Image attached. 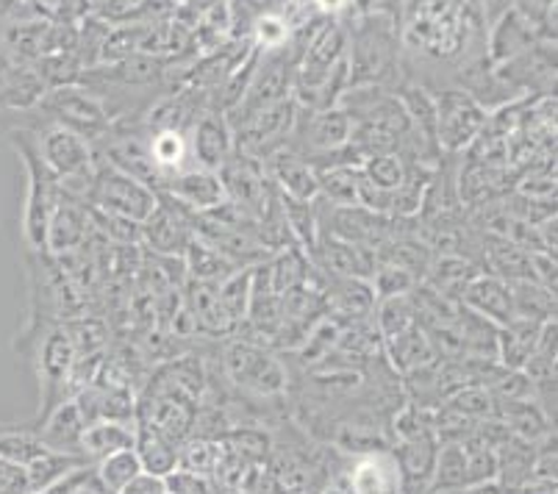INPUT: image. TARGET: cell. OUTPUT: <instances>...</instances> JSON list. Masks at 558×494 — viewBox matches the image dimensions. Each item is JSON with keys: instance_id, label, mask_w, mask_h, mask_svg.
<instances>
[{"instance_id": "obj_1", "label": "cell", "mask_w": 558, "mask_h": 494, "mask_svg": "<svg viewBox=\"0 0 558 494\" xmlns=\"http://www.w3.org/2000/svg\"><path fill=\"white\" fill-rule=\"evenodd\" d=\"M481 0H411L405 14V43L434 59H453L486 28Z\"/></svg>"}, {"instance_id": "obj_2", "label": "cell", "mask_w": 558, "mask_h": 494, "mask_svg": "<svg viewBox=\"0 0 558 494\" xmlns=\"http://www.w3.org/2000/svg\"><path fill=\"white\" fill-rule=\"evenodd\" d=\"M398 20L387 12L359 14L356 25L348 28V89L380 86L392 79L400 56Z\"/></svg>"}, {"instance_id": "obj_3", "label": "cell", "mask_w": 558, "mask_h": 494, "mask_svg": "<svg viewBox=\"0 0 558 494\" xmlns=\"http://www.w3.org/2000/svg\"><path fill=\"white\" fill-rule=\"evenodd\" d=\"M12 145L17 150L20 161L28 176V190H25V206H23V239L32 251H45L48 242V222L53 214L56 201L62 195L59 178L48 170V165L39 156L37 134L34 131H12Z\"/></svg>"}, {"instance_id": "obj_4", "label": "cell", "mask_w": 558, "mask_h": 494, "mask_svg": "<svg viewBox=\"0 0 558 494\" xmlns=\"http://www.w3.org/2000/svg\"><path fill=\"white\" fill-rule=\"evenodd\" d=\"M86 206L104 208V212L120 214L129 220L145 222L159 206V195L154 186L125 176L111 165H95L93 190L86 197Z\"/></svg>"}, {"instance_id": "obj_5", "label": "cell", "mask_w": 558, "mask_h": 494, "mask_svg": "<svg viewBox=\"0 0 558 494\" xmlns=\"http://www.w3.org/2000/svg\"><path fill=\"white\" fill-rule=\"evenodd\" d=\"M37 147L48 170L64 181H78V178L95 176V153L86 136L68 129L62 122H50L48 129L37 134Z\"/></svg>"}, {"instance_id": "obj_6", "label": "cell", "mask_w": 558, "mask_h": 494, "mask_svg": "<svg viewBox=\"0 0 558 494\" xmlns=\"http://www.w3.org/2000/svg\"><path fill=\"white\" fill-rule=\"evenodd\" d=\"M436 100V142L439 150L461 153L473 145L486 125V109L466 92L445 89Z\"/></svg>"}, {"instance_id": "obj_7", "label": "cell", "mask_w": 558, "mask_h": 494, "mask_svg": "<svg viewBox=\"0 0 558 494\" xmlns=\"http://www.w3.org/2000/svg\"><path fill=\"white\" fill-rule=\"evenodd\" d=\"M39 109L48 111L53 122H62L68 129L78 131L81 136H100L109 129V111L95 95L73 84L53 86L39 100Z\"/></svg>"}, {"instance_id": "obj_8", "label": "cell", "mask_w": 558, "mask_h": 494, "mask_svg": "<svg viewBox=\"0 0 558 494\" xmlns=\"http://www.w3.org/2000/svg\"><path fill=\"white\" fill-rule=\"evenodd\" d=\"M226 366L233 384L253 395H278L287 386L283 366L251 342L231 345L226 353Z\"/></svg>"}, {"instance_id": "obj_9", "label": "cell", "mask_w": 558, "mask_h": 494, "mask_svg": "<svg viewBox=\"0 0 558 494\" xmlns=\"http://www.w3.org/2000/svg\"><path fill=\"white\" fill-rule=\"evenodd\" d=\"M192 220L195 214L186 206H181L179 201L172 203V197H165L156 212L150 214L148 220L142 222V242H148L156 253H165V256H184V251L192 242Z\"/></svg>"}, {"instance_id": "obj_10", "label": "cell", "mask_w": 558, "mask_h": 494, "mask_svg": "<svg viewBox=\"0 0 558 494\" xmlns=\"http://www.w3.org/2000/svg\"><path fill=\"white\" fill-rule=\"evenodd\" d=\"M350 129H353V122H350L348 111L342 106H333V109L326 111L301 109V115H295V125H292L295 134H303V145L308 150L303 153V159L344 147L350 142Z\"/></svg>"}, {"instance_id": "obj_11", "label": "cell", "mask_w": 558, "mask_h": 494, "mask_svg": "<svg viewBox=\"0 0 558 494\" xmlns=\"http://www.w3.org/2000/svg\"><path fill=\"white\" fill-rule=\"evenodd\" d=\"M89 228H93V222H89V208H86V203H81L78 197L68 195L62 190V195H59V201L53 206V214H50L45 251L50 256H68V253L78 251V248H84Z\"/></svg>"}, {"instance_id": "obj_12", "label": "cell", "mask_w": 558, "mask_h": 494, "mask_svg": "<svg viewBox=\"0 0 558 494\" xmlns=\"http://www.w3.org/2000/svg\"><path fill=\"white\" fill-rule=\"evenodd\" d=\"M161 186H165L167 197L179 201L181 206L190 208L192 214L211 212V208H220L222 203H228L220 172L203 170V167L175 172V178L165 181Z\"/></svg>"}, {"instance_id": "obj_13", "label": "cell", "mask_w": 558, "mask_h": 494, "mask_svg": "<svg viewBox=\"0 0 558 494\" xmlns=\"http://www.w3.org/2000/svg\"><path fill=\"white\" fill-rule=\"evenodd\" d=\"M461 305H466L470 312L495 323L497 328H504V325L514 320L509 284L500 281L497 275H475L473 281L464 287V292H461Z\"/></svg>"}, {"instance_id": "obj_14", "label": "cell", "mask_w": 558, "mask_h": 494, "mask_svg": "<svg viewBox=\"0 0 558 494\" xmlns=\"http://www.w3.org/2000/svg\"><path fill=\"white\" fill-rule=\"evenodd\" d=\"M233 153V131L220 111H206L192 131V156L203 170L217 172Z\"/></svg>"}, {"instance_id": "obj_15", "label": "cell", "mask_w": 558, "mask_h": 494, "mask_svg": "<svg viewBox=\"0 0 558 494\" xmlns=\"http://www.w3.org/2000/svg\"><path fill=\"white\" fill-rule=\"evenodd\" d=\"M314 262L319 264V269L339 275V278H362V281H367L378 258L362 244L344 242V239L337 237H319Z\"/></svg>"}, {"instance_id": "obj_16", "label": "cell", "mask_w": 558, "mask_h": 494, "mask_svg": "<svg viewBox=\"0 0 558 494\" xmlns=\"http://www.w3.org/2000/svg\"><path fill=\"white\" fill-rule=\"evenodd\" d=\"M270 172L272 181L278 183L287 197H295V201H317L319 197V181L317 170L303 159L301 153L295 150H276L270 156Z\"/></svg>"}, {"instance_id": "obj_17", "label": "cell", "mask_w": 558, "mask_h": 494, "mask_svg": "<svg viewBox=\"0 0 558 494\" xmlns=\"http://www.w3.org/2000/svg\"><path fill=\"white\" fill-rule=\"evenodd\" d=\"M84 417H81L75 400H64L56 406L48 417L37 425V436L48 450L75 453L81 456V434H84Z\"/></svg>"}, {"instance_id": "obj_18", "label": "cell", "mask_w": 558, "mask_h": 494, "mask_svg": "<svg viewBox=\"0 0 558 494\" xmlns=\"http://www.w3.org/2000/svg\"><path fill=\"white\" fill-rule=\"evenodd\" d=\"M353 494H400L403 481H400L398 458L389 456L387 450H378L375 456H364L353 467Z\"/></svg>"}, {"instance_id": "obj_19", "label": "cell", "mask_w": 558, "mask_h": 494, "mask_svg": "<svg viewBox=\"0 0 558 494\" xmlns=\"http://www.w3.org/2000/svg\"><path fill=\"white\" fill-rule=\"evenodd\" d=\"M534 39L536 31L531 28V23L522 20L514 9H509V12L500 14V17L492 23L489 43H486V48H489V61H497V64H500V61L517 59L520 53L531 50Z\"/></svg>"}, {"instance_id": "obj_20", "label": "cell", "mask_w": 558, "mask_h": 494, "mask_svg": "<svg viewBox=\"0 0 558 494\" xmlns=\"http://www.w3.org/2000/svg\"><path fill=\"white\" fill-rule=\"evenodd\" d=\"M136 439V425L134 422H114V420H100L93 425L84 427L81 434V456L89 465H98L106 456L117 450H129L134 447Z\"/></svg>"}, {"instance_id": "obj_21", "label": "cell", "mask_w": 558, "mask_h": 494, "mask_svg": "<svg viewBox=\"0 0 558 494\" xmlns=\"http://www.w3.org/2000/svg\"><path fill=\"white\" fill-rule=\"evenodd\" d=\"M134 450L140 456L142 472H148V475L156 478H167L172 472L179 470V450L175 445L159 436L154 427H148L145 422L136 425V439H134Z\"/></svg>"}, {"instance_id": "obj_22", "label": "cell", "mask_w": 558, "mask_h": 494, "mask_svg": "<svg viewBox=\"0 0 558 494\" xmlns=\"http://www.w3.org/2000/svg\"><path fill=\"white\" fill-rule=\"evenodd\" d=\"M84 456H75V453H56V450H45L43 456H37L32 465H25V475H28V494H39L45 489L56 486L59 481L70 475V472L81 470L86 467Z\"/></svg>"}, {"instance_id": "obj_23", "label": "cell", "mask_w": 558, "mask_h": 494, "mask_svg": "<svg viewBox=\"0 0 558 494\" xmlns=\"http://www.w3.org/2000/svg\"><path fill=\"white\" fill-rule=\"evenodd\" d=\"M514 305V320H534L547 323L556 320V292L542 287L539 281H506Z\"/></svg>"}, {"instance_id": "obj_24", "label": "cell", "mask_w": 558, "mask_h": 494, "mask_svg": "<svg viewBox=\"0 0 558 494\" xmlns=\"http://www.w3.org/2000/svg\"><path fill=\"white\" fill-rule=\"evenodd\" d=\"M486 264L492 267V275L500 281H536L531 253L517 248L514 242L504 239L500 233L495 237V244L486 248Z\"/></svg>"}, {"instance_id": "obj_25", "label": "cell", "mask_w": 558, "mask_h": 494, "mask_svg": "<svg viewBox=\"0 0 558 494\" xmlns=\"http://www.w3.org/2000/svg\"><path fill=\"white\" fill-rule=\"evenodd\" d=\"M384 342H387V350H389V356H392L395 366H398V370H403V373L436 361L434 350H430L428 336H425V330L420 328V323H414L411 328L400 330V334L389 336V339H384Z\"/></svg>"}, {"instance_id": "obj_26", "label": "cell", "mask_w": 558, "mask_h": 494, "mask_svg": "<svg viewBox=\"0 0 558 494\" xmlns=\"http://www.w3.org/2000/svg\"><path fill=\"white\" fill-rule=\"evenodd\" d=\"M140 475H142V465L134 447L111 453V456H106L104 461L95 465V481H98L100 492L104 494H120L131 481H134V478Z\"/></svg>"}, {"instance_id": "obj_27", "label": "cell", "mask_w": 558, "mask_h": 494, "mask_svg": "<svg viewBox=\"0 0 558 494\" xmlns=\"http://www.w3.org/2000/svg\"><path fill=\"white\" fill-rule=\"evenodd\" d=\"M359 178H362V167L337 165L317 170L319 197L331 206H356Z\"/></svg>"}, {"instance_id": "obj_28", "label": "cell", "mask_w": 558, "mask_h": 494, "mask_svg": "<svg viewBox=\"0 0 558 494\" xmlns=\"http://www.w3.org/2000/svg\"><path fill=\"white\" fill-rule=\"evenodd\" d=\"M281 208H283V222H287V228L292 231V237H295L314 258V251H317V244H319V217L317 212H314V201L306 203V201H295V197L281 195Z\"/></svg>"}, {"instance_id": "obj_29", "label": "cell", "mask_w": 558, "mask_h": 494, "mask_svg": "<svg viewBox=\"0 0 558 494\" xmlns=\"http://www.w3.org/2000/svg\"><path fill=\"white\" fill-rule=\"evenodd\" d=\"M184 256L186 267H190V273L195 275L201 284L226 281L228 275L236 273V269H233V262H228L222 253H217L215 248H209V244L201 242V239H192L190 248L184 251Z\"/></svg>"}, {"instance_id": "obj_30", "label": "cell", "mask_w": 558, "mask_h": 494, "mask_svg": "<svg viewBox=\"0 0 558 494\" xmlns=\"http://www.w3.org/2000/svg\"><path fill=\"white\" fill-rule=\"evenodd\" d=\"M148 153L154 159L159 176H167V172H181L184 170V161L190 156V145H186V136L181 131H156L148 142Z\"/></svg>"}, {"instance_id": "obj_31", "label": "cell", "mask_w": 558, "mask_h": 494, "mask_svg": "<svg viewBox=\"0 0 558 494\" xmlns=\"http://www.w3.org/2000/svg\"><path fill=\"white\" fill-rule=\"evenodd\" d=\"M466 453L461 445H442L436 450L434 475H430L428 492H456L464 489Z\"/></svg>"}, {"instance_id": "obj_32", "label": "cell", "mask_w": 558, "mask_h": 494, "mask_svg": "<svg viewBox=\"0 0 558 494\" xmlns=\"http://www.w3.org/2000/svg\"><path fill=\"white\" fill-rule=\"evenodd\" d=\"M86 208H89V222H93L95 231L104 233L109 242L125 244V248L142 242V222L129 220V217H120V214L104 212V208H95V206H86Z\"/></svg>"}, {"instance_id": "obj_33", "label": "cell", "mask_w": 558, "mask_h": 494, "mask_svg": "<svg viewBox=\"0 0 558 494\" xmlns=\"http://www.w3.org/2000/svg\"><path fill=\"white\" fill-rule=\"evenodd\" d=\"M362 172L369 183H375L380 190L395 192L400 190L405 183V178H409V165L400 159L398 153H384V156H373V159L364 161Z\"/></svg>"}, {"instance_id": "obj_34", "label": "cell", "mask_w": 558, "mask_h": 494, "mask_svg": "<svg viewBox=\"0 0 558 494\" xmlns=\"http://www.w3.org/2000/svg\"><path fill=\"white\" fill-rule=\"evenodd\" d=\"M414 323H417V312H414V300H411V294L384 298L378 303V330L384 339L411 328Z\"/></svg>"}, {"instance_id": "obj_35", "label": "cell", "mask_w": 558, "mask_h": 494, "mask_svg": "<svg viewBox=\"0 0 558 494\" xmlns=\"http://www.w3.org/2000/svg\"><path fill=\"white\" fill-rule=\"evenodd\" d=\"M251 278L253 273H231L222 281L220 292H217L222 312L231 317V323H236V320L247 314V305H251Z\"/></svg>"}, {"instance_id": "obj_36", "label": "cell", "mask_w": 558, "mask_h": 494, "mask_svg": "<svg viewBox=\"0 0 558 494\" xmlns=\"http://www.w3.org/2000/svg\"><path fill=\"white\" fill-rule=\"evenodd\" d=\"M328 292H331V289H328ZM331 298L333 305H337L342 314L369 312L375 303L373 287H369L367 281H362V278H342V281H339V289H333V292L328 294V300Z\"/></svg>"}, {"instance_id": "obj_37", "label": "cell", "mask_w": 558, "mask_h": 494, "mask_svg": "<svg viewBox=\"0 0 558 494\" xmlns=\"http://www.w3.org/2000/svg\"><path fill=\"white\" fill-rule=\"evenodd\" d=\"M373 292L375 298H398V294H411V289H417V278L405 269L395 267V264H375L373 269Z\"/></svg>"}, {"instance_id": "obj_38", "label": "cell", "mask_w": 558, "mask_h": 494, "mask_svg": "<svg viewBox=\"0 0 558 494\" xmlns=\"http://www.w3.org/2000/svg\"><path fill=\"white\" fill-rule=\"evenodd\" d=\"M289 23L281 14H262L253 23V45L258 50H281L289 43Z\"/></svg>"}, {"instance_id": "obj_39", "label": "cell", "mask_w": 558, "mask_h": 494, "mask_svg": "<svg viewBox=\"0 0 558 494\" xmlns=\"http://www.w3.org/2000/svg\"><path fill=\"white\" fill-rule=\"evenodd\" d=\"M179 472H190V475H206L215 467H220V453L209 442H192L184 453H179Z\"/></svg>"}, {"instance_id": "obj_40", "label": "cell", "mask_w": 558, "mask_h": 494, "mask_svg": "<svg viewBox=\"0 0 558 494\" xmlns=\"http://www.w3.org/2000/svg\"><path fill=\"white\" fill-rule=\"evenodd\" d=\"M0 494H28V475L23 465L0 456Z\"/></svg>"}, {"instance_id": "obj_41", "label": "cell", "mask_w": 558, "mask_h": 494, "mask_svg": "<svg viewBox=\"0 0 558 494\" xmlns=\"http://www.w3.org/2000/svg\"><path fill=\"white\" fill-rule=\"evenodd\" d=\"M89 12H93V0H59L53 9V17L56 23L75 28V25L89 17Z\"/></svg>"}, {"instance_id": "obj_42", "label": "cell", "mask_w": 558, "mask_h": 494, "mask_svg": "<svg viewBox=\"0 0 558 494\" xmlns=\"http://www.w3.org/2000/svg\"><path fill=\"white\" fill-rule=\"evenodd\" d=\"M120 494H170V489H167L165 478L142 472V475L134 478V481H131Z\"/></svg>"}, {"instance_id": "obj_43", "label": "cell", "mask_w": 558, "mask_h": 494, "mask_svg": "<svg viewBox=\"0 0 558 494\" xmlns=\"http://www.w3.org/2000/svg\"><path fill=\"white\" fill-rule=\"evenodd\" d=\"M312 7L317 9L319 17H337L350 7V0H312Z\"/></svg>"}, {"instance_id": "obj_44", "label": "cell", "mask_w": 558, "mask_h": 494, "mask_svg": "<svg viewBox=\"0 0 558 494\" xmlns=\"http://www.w3.org/2000/svg\"><path fill=\"white\" fill-rule=\"evenodd\" d=\"M514 7V0H486L484 12H486V23H495L500 14H506L509 9Z\"/></svg>"}, {"instance_id": "obj_45", "label": "cell", "mask_w": 558, "mask_h": 494, "mask_svg": "<svg viewBox=\"0 0 558 494\" xmlns=\"http://www.w3.org/2000/svg\"><path fill=\"white\" fill-rule=\"evenodd\" d=\"M70 494H104V492H100L98 481L93 478V481H86V483H81V486H75Z\"/></svg>"}]
</instances>
